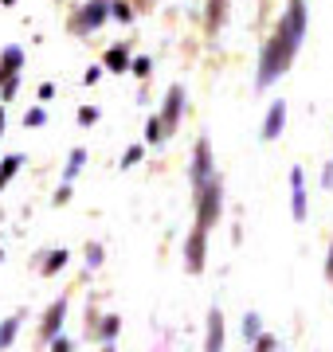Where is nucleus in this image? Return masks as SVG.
<instances>
[{
	"mask_svg": "<svg viewBox=\"0 0 333 352\" xmlns=\"http://www.w3.org/2000/svg\"><path fill=\"white\" fill-rule=\"evenodd\" d=\"M189 176H193V188H200L204 180H212V176H216V164H212V145H208V138L196 141V149H193V168H189Z\"/></svg>",
	"mask_w": 333,
	"mask_h": 352,
	"instance_id": "nucleus-6",
	"label": "nucleus"
},
{
	"mask_svg": "<svg viewBox=\"0 0 333 352\" xmlns=\"http://www.w3.org/2000/svg\"><path fill=\"white\" fill-rule=\"evenodd\" d=\"M224 215V180L219 176H212V180H204L200 188H196V227H212Z\"/></svg>",
	"mask_w": 333,
	"mask_h": 352,
	"instance_id": "nucleus-2",
	"label": "nucleus"
},
{
	"mask_svg": "<svg viewBox=\"0 0 333 352\" xmlns=\"http://www.w3.org/2000/svg\"><path fill=\"white\" fill-rule=\"evenodd\" d=\"M0 4H16V0H0Z\"/></svg>",
	"mask_w": 333,
	"mask_h": 352,
	"instance_id": "nucleus-38",
	"label": "nucleus"
},
{
	"mask_svg": "<svg viewBox=\"0 0 333 352\" xmlns=\"http://www.w3.org/2000/svg\"><path fill=\"white\" fill-rule=\"evenodd\" d=\"M0 138H4V106H0Z\"/></svg>",
	"mask_w": 333,
	"mask_h": 352,
	"instance_id": "nucleus-36",
	"label": "nucleus"
},
{
	"mask_svg": "<svg viewBox=\"0 0 333 352\" xmlns=\"http://www.w3.org/2000/svg\"><path fill=\"white\" fill-rule=\"evenodd\" d=\"M83 164H87V149H71V157H67V168H63V184H71V180L83 173Z\"/></svg>",
	"mask_w": 333,
	"mask_h": 352,
	"instance_id": "nucleus-17",
	"label": "nucleus"
},
{
	"mask_svg": "<svg viewBox=\"0 0 333 352\" xmlns=\"http://www.w3.org/2000/svg\"><path fill=\"white\" fill-rule=\"evenodd\" d=\"M321 188H333V161L325 164V173H321Z\"/></svg>",
	"mask_w": 333,
	"mask_h": 352,
	"instance_id": "nucleus-33",
	"label": "nucleus"
},
{
	"mask_svg": "<svg viewBox=\"0 0 333 352\" xmlns=\"http://www.w3.org/2000/svg\"><path fill=\"white\" fill-rule=\"evenodd\" d=\"M110 20V0H87L75 16H71V32L75 36H90Z\"/></svg>",
	"mask_w": 333,
	"mask_h": 352,
	"instance_id": "nucleus-3",
	"label": "nucleus"
},
{
	"mask_svg": "<svg viewBox=\"0 0 333 352\" xmlns=\"http://www.w3.org/2000/svg\"><path fill=\"white\" fill-rule=\"evenodd\" d=\"M306 0H290L286 4V16H282V32H286V39L294 43V47H302V39H306Z\"/></svg>",
	"mask_w": 333,
	"mask_h": 352,
	"instance_id": "nucleus-4",
	"label": "nucleus"
},
{
	"mask_svg": "<svg viewBox=\"0 0 333 352\" xmlns=\"http://www.w3.org/2000/svg\"><path fill=\"white\" fill-rule=\"evenodd\" d=\"M129 59H133V55H129V47H126V43H118V47H110V51L103 55V71L126 75V71H129Z\"/></svg>",
	"mask_w": 333,
	"mask_h": 352,
	"instance_id": "nucleus-12",
	"label": "nucleus"
},
{
	"mask_svg": "<svg viewBox=\"0 0 333 352\" xmlns=\"http://www.w3.org/2000/svg\"><path fill=\"white\" fill-rule=\"evenodd\" d=\"M94 122H98V110L94 106H83L78 110V126H94Z\"/></svg>",
	"mask_w": 333,
	"mask_h": 352,
	"instance_id": "nucleus-29",
	"label": "nucleus"
},
{
	"mask_svg": "<svg viewBox=\"0 0 333 352\" xmlns=\"http://www.w3.org/2000/svg\"><path fill=\"white\" fill-rule=\"evenodd\" d=\"M224 16H228V0H208V32H219Z\"/></svg>",
	"mask_w": 333,
	"mask_h": 352,
	"instance_id": "nucleus-18",
	"label": "nucleus"
},
{
	"mask_svg": "<svg viewBox=\"0 0 333 352\" xmlns=\"http://www.w3.org/2000/svg\"><path fill=\"white\" fill-rule=\"evenodd\" d=\"M204 254H208V231L204 227H193L189 239H184V266H189V274L204 270Z\"/></svg>",
	"mask_w": 333,
	"mask_h": 352,
	"instance_id": "nucleus-5",
	"label": "nucleus"
},
{
	"mask_svg": "<svg viewBox=\"0 0 333 352\" xmlns=\"http://www.w3.org/2000/svg\"><path fill=\"white\" fill-rule=\"evenodd\" d=\"M67 298H59V302H52V309L43 314V325H39V337L43 340H52V337H59V329H63V321H67Z\"/></svg>",
	"mask_w": 333,
	"mask_h": 352,
	"instance_id": "nucleus-9",
	"label": "nucleus"
},
{
	"mask_svg": "<svg viewBox=\"0 0 333 352\" xmlns=\"http://www.w3.org/2000/svg\"><path fill=\"white\" fill-rule=\"evenodd\" d=\"M55 98V82H39V102H52Z\"/></svg>",
	"mask_w": 333,
	"mask_h": 352,
	"instance_id": "nucleus-32",
	"label": "nucleus"
},
{
	"mask_svg": "<svg viewBox=\"0 0 333 352\" xmlns=\"http://www.w3.org/2000/svg\"><path fill=\"white\" fill-rule=\"evenodd\" d=\"M110 20H118V24H129V20H133V8H129L126 0H110Z\"/></svg>",
	"mask_w": 333,
	"mask_h": 352,
	"instance_id": "nucleus-21",
	"label": "nucleus"
},
{
	"mask_svg": "<svg viewBox=\"0 0 333 352\" xmlns=\"http://www.w3.org/2000/svg\"><path fill=\"white\" fill-rule=\"evenodd\" d=\"M204 352H224V314H219V309H212V314H208Z\"/></svg>",
	"mask_w": 333,
	"mask_h": 352,
	"instance_id": "nucleus-11",
	"label": "nucleus"
},
{
	"mask_svg": "<svg viewBox=\"0 0 333 352\" xmlns=\"http://www.w3.org/2000/svg\"><path fill=\"white\" fill-rule=\"evenodd\" d=\"M290 215H294L298 223L310 215V204H306V176H302V168H290Z\"/></svg>",
	"mask_w": 333,
	"mask_h": 352,
	"instance_id": "nucleus-8",
	"label": "nucleus"
},
{
	"mask_svg": "<svg viewBox=\"0 0 333 352\" xmlns=\"http://www.w3.org/2000/svg\"><path fill=\"white\" fill-rule=\"evenodd\" d=\"M0 67L12 71V75H20V71H24V47H4L0 51Z\"/></svg>",
	"mask_w": 333,
	"mask_h": 352,
	"instance_id": "nucleus-15",
	"label": "nucleus"
},
{
	"mask_svg": "<svg viewBox=\"0 0 333 352\" xmlns=\"http://www.w3.org/2000/svg\"><path fill=\"white\" fill-rule=\"evenodd\" d=\"M141 157H145V149H141V145H129V149L122 153V168H133V164H138Z\"/></svg>",
	"mask_w": 333,
	"mask_h": 352,
	"instance_id": "nucleus-24",
	"label": "nucleus"
},
{
	"mask_svg": "<svg viewBox=\"0 0 333 352\" xmlns=\"http://www.w3.org/2000/svg\"><path fill=\"white\" fill-rule=\"evenodd\" d=\"M294 55H298V47L286 39V32L282 28H275V36L263 43V55H259V75H255V87L259 90H267L275 78H282L286 75V67L294 63Z\"/></svg>",
	"mask_w": 333,
	"mask_h": 352,
	"instance_id": "nucleus-1",
	"label": "nucleus"
},
{
	"mask_svg": "<svg viewBox=\"0 0 333 352\" xmlns=\"http://www.w3.org/2000/svg\"><path fill=\"white\" fill-rule=\"evenodd\" d=\"M43 122H47V110H39V106H36V110H28V113H24V126H32V129L43 126Z\"/></svg>",
	"mask_w": 333,
	"mask_h": 352,
	"instance_id": "nucleus-28",
	"label": "nucleus"
},
{
	"mask_svg": "<svg viewBox=\"0 0 333 352\" xmlns=\"http://www.w3.org/2000/svg\"><path fill=\"white\" fill-rule=\"evenodd\" d=\"M16 90H20V75H8L4 82H0V98L12 102V98H16Z\"/></svg>",
	"mask_w": 333,
	"mask_h": 352,
	"instance_id": "nucleus-23",
	"label": "nucleus"
},
{
	"mask_svg": "<svg viewBox=\"0 0 333 352\" xmlns=\"http://www.w3.org/2000/svg\"><path fill=\"white\" fill-rule=\"evenodd\" d=\"M180 113H184V87H169L165 94V110H161V126H165V133H173V129L180 126Z\"/></svg>",
	"mask_w": 333,
	"mask_h": 352,
	"instance_id": "nucleus-7",
	"label": "nucleus"
},
{
	"mask_svg": "<svg viewBox=\"0 0 333 352\" xmlns=\"http://www.w3.org/2000/svg\"><path fill=\"white\" fill-rule=\"evenodd\" d=\"M0 263H4V251H0Z\"/></svg>",
	"mask_w": 333,
	"mask_h": 352,
	"instance_id": "nucleus-39",
	"label": "nucleus"
},
{
	"mask_svg": "<svg viewBox=\"0 0 333 352\" xmlns=\"http://www.w3.org/2000/svg\"><path fill=\"white\" fill-rule=\"evenodd\" d=\"M52 352H71V340L59 333V337H52Z\"/></svg>",
	"mask_w": 333,
	"mask_h": 352,
	"instance_id": "nucleus-31",
	"label": "nucleus"
},
{
	"mask_svg": "<svg viewBox=\"0 0 333 352\" xmlns=\"http://www.w3.org/2000/svg\"><path fill=\"white\" fill-rule=\"evenodd\" d=\"M165 141V126H161V118H149L145 122V145H161Z\"/></svg>",
	"mask_w": 333,
	"mask_h": 352,
	"instance_id": "nucleus-20",
	"label": "nucleus"
},
{
	"mask_svg": "<svg viewBox=\"0 0 333 352\" xmlns=\"http://www.w3.org/2000/svg\"><path fill=\"white\" fill-rule=\"evenodd\" d=\"M67 200H71V184H63V188L55 192V204H67Z\"/></svg>",
	"mask_w": 333,
	"mask_h": 352,
	"instance_id": "nucleus-34",
	"label": "nucleus"
},
{
	"mask_svg": "<svg viewBox=\"0 0 333 352\" xmlns=\"http://www.w3.org/2000/svg\"><path fill=\"white\" fill-rule=\"evenodd\" d=\"M20 325H24V314H12V317H4V321H0V352L12 349V340H16V333H20Z\"/></svg>",
	"mask_w": 333,
	"mask_h": 352,
	"instance_id": "nucleus-13",
	"label": "nucleus"
},
{
	"mask_svg": "<svg viewBox=\"0 0 333 352\" xmlns=\"http://www.w3.org/2000/svg\"><path fill=\"white\" fill-rule=\"evenodd\" d=\"M103 254H106L103 243H87V263L90 266H103Z\"/></svg>",
	"mask_w": 333,
	"mask_h": 352,
	"instance_id": "nucleus-27",
	"label": "nucleus"
},
{
	"mask_svg": "<svg viewBox=\"0 0 333 352\" xmlns=\"http://www.w3.org/2000/svg\"><path fill=\"white\" fill-rule=\"evenodd\" d=\"M149 67H153V63H149L145 55H138V59H129V71H133L138 78H145V75H149Z\"/></svg>",
	"mask_w": 333,
	"mask_h": 352,
	"instance_id": "nucleus-26",
	"label": "nucleus"
},
{
	"mask_svg": "<svg viewBox=\"0 0 333 352\" xmlns=\"http://www.w3.org/2000/svg\"><path fill=\"white\" fill-rule=\"evenodd\" d=\"M103 78V67H87V75H83V87H94Z\"/></svg>",
	"mask_w": 333,
	"mask_h": 352,
	"instance_id": "nucleus-30",
	"label": "nucleus"
},
{
	"mask_svg": "<svg viewBox=\"0 0 333 352\" xmlns=\"http://www.w3.org/2000/svg\"><path fill=\"white\" fill-rule=\"evenodd\" d=\"M325 274L333 278V243H330V258H325Z\"/></svg>",
	"mask_w": 333,
	"mask_h": 352,
	"instance_id": "nucleus-35",
	"label": "nucleus"
},
{
	"mask_svg": "<svg viewBox=\"0 0 333 352\" xmlns=\"http://www.w3.org/2000/svg\"><path fill=\"white\" fill-rule=\"evenodd\" d=\"M118 333H122V317H103V321H98V340H114Z\"/></svg>",
	"mask_w": 333,
	"mask_h": 352,
	"instance_id": "nucleus-19",
	"label": "nucleus"
},
{
	"mask_svg": "<svg viewBox=\"0 0 333 352\" xmlns=\"http://www.w3.org/2000/svg\"><path fill=\"white\" fill-rule=\"evenodd\" d=\"M67 258H71V254H67L63 247H59V251H47V254H43V266H39V274H43V278L59 274V270L67 266Z\"/></svg>",
	"mask_w": 333,
	"mask_h": 352,
	"instance_id": "nucleus-14",
	"label": "nucleus"
},
{
	"mask_svg": "<svg viewBox=\"0 0 333 352\" xmlns=\"http://www.w3.org/2000/svg\"><path fill=\"white\" fill-rule=\"evenodd\" d=\"M8 75H12V71H4V67H0V82H4V78H8Z\"/></svg>",
	"mask_w": 333,
	"mask_h": 352,
	"instance_id": "nucleus-37",
	"label": "nucleus"
},
{
	"mask_svg": "<svg viewBox=\"0 0 333 352\" xmlns=\"http://www.w3.org/2000/svg\"><path fill=\"white\" fill-rule=\"evenodd\" d=\"M259 333H263V321H259V314H244V340H255Z\"/></svg>",
	"mask_w": 333,
	"mask_h": 352,
	"instance_id": "nucleus-22",
	"label": "nucleus"
},
{
	"mask_svg": "<svg viewBox=\"0 0 333 352\" xmlns=\"http://www.w3.org/2000/svg\"><path fill=\"white\" fill-rule=\"evenodd\" d=\"M20 164H24V157L20 153H8V157H0V188L12 180L16 173H20Z\"/></svg>",
	"mask_w": 333,
	"mask_h": 352,
	"instance_id": "nucleus-16",
	"label": "nucleus"
},
{
	"mask_svg": "<svg viewBox=\"0 0 333 352\" xmlns=\"http://www.w3.org/2000/svg\"><path fill=\"white\" fill-rule=\"evenodd\" d=\"M282 126H286V102H270L267 118H263V141H279Z\"/></svg>",
	"mask_w": 333,
	"mask_h": 352,
	"instance_id": "nucleus-10",
	"label": "nucleus"
},
{
	"mask_svg": "<svg viewBox=\"0 0 333 352\" xmlns=\"http://www.w3.org/2000/svg\"><path fill=\"white\" fill-rule=\"evenodd\" d=\"M251 344H255V352H275V344H279V340L270 337V333H259V337L251 340Z\"/></svg>",
	"mask_w": 333,
	"mask_h": 352,
	"instance_id": "nucleus-25",
	"label": "nucleus"
}]
</instances>
